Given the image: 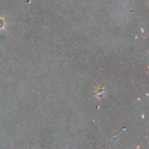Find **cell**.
I'll return each instance as SVG.
<instances>
[{"mask_svg": "<svg viewBox=\"0 0 149 149\" xmlns=\"http://www.w3.org/2000/svg\"><path fill=\"white\" fill-rule=\"evenodd\" d=\"M3 26V20L0 18V28H2Z\"/></svg>", "mask_w": 149, "mask_h": 149, "instance_id": "6da1fadb", "label": "cell"}]
</instances>
